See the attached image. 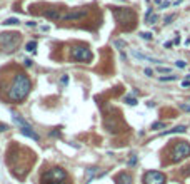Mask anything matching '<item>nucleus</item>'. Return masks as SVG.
I'll return each instance as SVG.
<instances>
[{
  "label": "nucleus",
  "instance_id": "f257e3e1",
  "mask_svg": "<svg viewBox=\"0 0 190 184\" xmlns=\"http://www.w3.org/2000/svg\"><path fill=\"white\" fill-rule=\"evenodd\" d=\"M28 92H30V81H28V77L23 74H17L12 87L8 90V97L12 101H22V99H25L28 96Z\"/></svg>",
  "mask_w": 190,
  "mask_h": 184
},
{
  "label": "nucleus",
  "instance_id": "f03ea898",
  "mask_svg": "<svg viewBox=\"0 0 190 184\" xmlns=\"http://www.w3.org/2000/svg\"><path fill=\"white\" fill-rule=\"evenodd\" d=\"M19 45H20V35L19 34H10V32L0 34V47L5 52H12Z\"/></svg>",
  "mask_w": 190,
  "mask_h": 184
},
{
  "label": "nucleus",
  "instance_id": "7ed1b4c3",
  "mask_svg": "<svg viewBox=\"0 0 190 184\" xmlns=\"http://www.w3.org/2000/svg\"><path fill=\"white\" fill-rule=\"evenodd\" d=\"M189 156H190V144L182 141V142L175 144V147L172 151V162H178V161H182V159Z\"/></svg>",
  "mask_w": 190,
  "mask_h": 184
},
{
  "label": "nucleus",
  "instance_id": "20e7f679",
  "mask_svg": "<svg viewBox=\"0 0 190 184\" xmlns=\"http://www.w3.org/2000/svg\"><path fill=\"white\" fill-rule=\"evenodd\" d=\"M65 177H67V172H65V171L60 169V167H55V169L48 171V172L43 174V183L50 181V184H59V183H62Z\"/></svg>",
  "mask_w": 190,
  "mask_h": 184
},
{
  "label": "nucleus",
  "instance_id": "39448f33",
  "mask_svg": "<svg viewBox=\"0 0 190 184\" xmlns=\"http://www.w3.org/2000/svg\"><path fill=\"white\" fill-rule=\"evenodd\" d=\"M92 57H94V55L90 52V49H87V47H74L72 49V59H75V60L90 62Z\"/></svg>",
  "mask_w": 190,
  "mask_h": 184
},
{
  "label": "nucleus",
  "instance_id": "423d86ee",
  "mask_svg": "<svg viewBox=\"0 0 190 184\" xmlns=\"http://www.w3.org/2000/svg\"><path fill=\"white\" fill-rule=\"evenodd\" d=\"M114 14H115V19L118 24H130L135 19V15H134V12L130 8H117Z\"/></svg>",
  "mask_w": 190,
  "mask_h": 184
},
{
  "label": "nucleus",
  "instance_id": "0eeeda50",
  "mask_svg": "<svg viewBox=\"0 0 190 184\" xmlns=\"http://www.w3.org/2000/svg\"><path fill=\"white\" fill-rule=\"evenodd\" d=\"M143 183L145 184H165V176L158 171H149L143 176Z\"/></svg>",
  "mask_w": 190,
  "mask_h": 184
},
{
  "label": "nucleus",
  "instance_id": "6e6552de",
  "mask_svg": "<svg viewBox=\"0 0 190 184\" xmlns=\"http://www.w3.org/2000/svg\"><path fill=\"white\" fill-rule=\"evenodd\" d=\"M87 15V8H75V10H68L65 14H62V20H78Z\"/></svg>",
  "mask_w": 190,
  "mask_h": 184
},
{
  "label": "nucleus",
  "instance_id": "1a4fd4ad",
  "mask_svg": "<svg viewBox=\"0 0 190 184\" xmlns=\"http://www.w3.org/2000/svg\"><path fill=\"white\" fill-rule=\"evenodd\" d=\"M132 55L135 57V59H140V60H147V62H155V64H162V60L160 59H154V57H149V55L142 54V52H138V50H132Z\"/></svg>",
  "mask_w": 190,
  "mask_h": 184
},
{
  "label": "nucleus",
  "instance_id": "9d476101",
  "mask_svg": "<svg viewBox=\"0 0 190 184\" xmlns=\"http://www.w3.org/2000/svg\"><path fill=\"white\" fill-rule=\"evenodd\" d=\"M117 184H132V176H130L129 172H120L115 179Z\"/></svg>",
  "mask_w": 190,
  "mask_h": 184
},
{
  "label": "nucleus",
  "instance_id": "9b49d317",
  "mask_svg": "<svg viewBox=\"0 0 190 184\" xmlns=\"http://www.w3.org/2000/svg\"><path fill=\"white\" fill-rule=\"evenodd\" d=\"M43 15H45L47 19H52V20H59L62 17V14L59 12V8H48V10L43 12Z\"/></svg>",
  "mask_w": 190,
  "mask_h": 184
},
{
  "label": "nucleus",
  "instance_id": "f8f14e48",
  "mask_svg": "<svg viewBox=\"0 0 190 184\" xmlns=\"http://www.w3.org/2000/svg\"><path fill=\"white\" fill-rule=\"evenodd\" d=\"M12 119H14V122L17 124V126H20L22 129H23V127H28V126H30V124H28L22 116H19L17 112H12Z\"/></svg>",
  "mask_w": 190,
  "mask_h": 184
},
{
  "label": "nucleus",
  "instance_id": "ddd939ff",
  "mask_svg": "<svg viewBox=\"0 0 190 184\" xmlns=\"http://www.w3.org/2000/svg\"><path fill=\"white\" fill-rule=\"evenodd\" d=\"M22 134L25 137H30V139H34V141H39V134L32 129V126H28V127H23L22 129Z\"/></svg>",
  "mask_w": 190,
  "mask_h": 184
},
{
  "label": "nucleus",
  "instance_id": "4468645a",
  "mask_svg": "<svg viewBox=\"0 0 190 184\" xmlns=\"http://www.w3.org/2000/svg\"><path fill=\"white\" fill-rule=\"evenodd\" d=\"M187 131V127L185 126H178V127H173V129H170V131H163L160 136H170V134H177V132H185Z\"/></svg>",
  "mask_w": 190,
  "mask_h": 184
},
{
  "label": "nucleus",
  "instance_id": "2eb2a0df",
  "mask_svg": "<svg viewBox=\"0 0 190 184\" xmlns=\"http://www.w3.org/2000/svg\"><path fill=\"white\" fill-rule=\"evenodd\" d=\"M145 22H147L149 25H152V24H155V22H157V15L152 12V8L147 10V14H145Z\"/></svg>",
  "mask_w": 190,
  "mask_h": 184
},
{
  "label": "nucleus",
  "instance_id": "dca6fc26",
  "mask_svg": "<svg viewBox=\"0 0 190 184\" xmlns=\"http://www.w3.org/2000/svg\"><path fill=\"white\" fill-rule=\"evenodd\" d=\"M3 25H19L20 24V20L17 19V17H12V19H7L5 22H2Z\"/></svg>",
  "mask_w": 190,
  "mask_h": 184
},
{
  "label": "nucleus",
  "instance_id": "f3484780",
  "mask_svg": "<svg viewBox=\"0 0 190 184\" xmlns=\"http://www.w3.org/2000/svg\"><path fill=\"white\" fill-rule=\"evenodd\" d=\"M178 75H162L160 77V82H172V81H177Z\"/></svg>",
  "mask_w": 190,
  "mask_h": 184
},
{
  "label": "nucleus",
  "instance_id": "a211bd4d",
  "mask_svg": "<svg viewBox=\"0 0 190 184\" xmlns=\"http://www.w3.org/2000/svg\"><path fill=\"white\" fill-rule=\"evenodd\" d=\"M35 49H37V42L35 40L28 42L27 45H25V50H27V52H35Z\"/></svg>",
  "mask_w": 190,
  "mask_h": 184
},
{
  "label": "nucleus",
  "instance_id": "6ab92c4d",
  "mask_svg": "<svg viewBox=\"0 0 190 184\" xmlns=\"http://www.w3.org/2000/svg\"><path fill=\"white\" fill-rule=\"evenodd\" d=\"M95 176V167H90V169H87V177H85V181H90V179H92V177Z\"/></svg>",
  "mask_w": 190,
  "mask_h": 184
},
{
  "label": "nucleus",
  "instance_id": "aec40b11",
  "mask_svg": "<svg viewBox=\"0 0 190 184\" xmlns=\"http://www.w3.org/2000/svg\"><path fill=\"white\" fill-rule=\"evenodd\" d=\"M140 37H142L143 40H152V37H154V35H152V32H140Z\"/></svg>",
  "mask_w": 190,
  "mask_h": 184
},
{
  "label": "nucleus",
  "instance_id": "412c9836",
  "mask_svg": "<svg viewBox=\"0 0 190 184\" xmlns=\"http://www.w3.org/2000/svg\"><path fill=\"white\" fill-rule=\"evenodd\" d=\"M152 129H154V131L165 129V122H154V124H152Z\"/></svg>",
  "mask_w": 190,
  "mask_h": 184
},
{
  "label": "nucleus",
  "instance_id": "4be33fe9",
  "mask_svg": "<svg viewBox=\"0 0 190 184\" xmlns=\"http://www.w3.org/2000/svg\"><path fill=\"white\" fill-rule=\"evenodd\" d=\"M173 19H175V14H170V15H167V17L163 19V24H165V25H169V24H172V20H173Z\"/></svg>",
  "mask_w": 190,
  "mask_h": 184
},
{
  "label": "nucleus",
  "instance_id": "5701e85b",
  "mask_svg": "<svg viewBox=\"0 0 190 184\" xmlns=\"http://www.w3.org/2000/svg\"><path fill=\"white\" fill-rule=\"evenodd\" d=\"M125 102H127V104H129V106H135V104H137V99H134V97H125Z\"/></svg>",
  "mask_w": 190,
  "mask_h": 184
},
{
  "label": "nucleus",
  "instance_id": "b1692460",
  "mask_svg": "<svg viewBox=\"0 0 190 184\" xmlns=\"http://www.w3.org/2000/svg\"><path fill=\"white\" fill-rule=\"evenodd\" d=\"M178 107H180L182 110H185V112H190V106H189V104H180Z\"/></svg>",
  "mask_w": 190,
  "mask_h": 184
},
{
  "label": "nucleus",
  "instance_id": "393cba45",
  "mask_svg": "<svg viewBox=\"0 0 190 184\" xmlns=\"http://www.w3.org/2000/svg\"><path fill=\"white\" fill-rule=\"evenodd\" d=\"M175 65H177V67H180V69H183L185 65H187V64H185L183 60H177V62H175Z\"/></svg>",
  "mask_w": 190,
  "mask_h": 184
},
{
  "label": "nucleus",
  "instance_id": "a878e982",
  "mask_svg": "<svg viewBox=\"0 0 190 184\" xmlns=\"http://www.w3.org/2000/svg\"><path fill=\"white\" fill-rule=\"evenodd\" d=\"M115 47H125V42H123V40H117L115 42Z\"/></svg>",
  "mask_w": 190,
  "mask_h": 184
},
{
  "label": "nucleus",
  "instance_id": "bb28decb",
  "mask_svg": "<svg viewBox=\"0 0 190 184\" xmlns=\"http://www.w3.org/2000/svg\"><path fill=\"white\" fill-rule=\"evenodd\" d=\"M158 72H163V74H165V72H170V69L169 67H162V65H160V67H158Z\"/></svg>",
  "mask_w": 190,
  "mask_h": 184
},
{
  "label": "nucleus",
  "instance_id": "cd10ccee",
  "mask_svg": "<svg viewBox=\"0 0 190 184\" xmlns=\"http://www.w3.org/2000/svg\"><path fill=\"white\" fill-rule=\"evenodd\" d=\"M23 65H25V67H30V65H32V60H30V59H25V60H23Z\"/></svg>",
  "mask_w": 190,
  "mask_h": 184
},
{
  "label": "nucleus",
  "instance_id": "c85d7f7f",
  "mask_svg": "<svg viewBox=\"0 0 190 184\" xmlns=\"http://www.w3.org/2000/svg\"><path fill=\"white\" fill-rule=\"evenodd\" d=\"M167 7H170V2H162L160 3V8H167Z\"/></svg>",
  "mask_w": 190,
  "mask_h": 184
},
{
  "label": "nucleus",
  "instance_id": "c756f323",
  "mask_svg": "<svg viewBox=\"0 0 190 184\" xmlns=\"http://www.w3.org/2000/svg\"><path fill=\"white\" fill-rule=\"evenodd\" d=\"M67 82H68V75H63L60 79V84H67Z\"/></svg>",
  "mask_w": 190,
  "mask_h": 184
},
{
  "label": "nucleus",
  "instance_id": "7c9ffc66",
  "mask_svg": "<svg viewBox=\"0 0 190 184\" xmlns=\"http://www.w3.org/2000/svg\"><path fill=\"white\" fill-rule=\"evenodd\" d=\"M145 74L149 75V77H152V75H154V70H152V69H145Z\"/></svg>",
  "mask_w": 190,
  "mask_h": 184
},
{
  "label": "nucleus",
  "instance_id": "2f4dec72",
  "mask_svg": "<svg viewBox=\"0 0 190 184\" xmlns=\"http://www.w3.org/2000/svg\"><path fill=\"white\" fill-rule=\"evenodd\" d=\"M7 124H0V132H3V131H7Z\"/></svg>",
  "mask_w": 190,
  "mask_h": 184
}]
</instances>
